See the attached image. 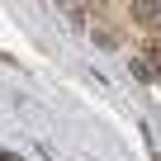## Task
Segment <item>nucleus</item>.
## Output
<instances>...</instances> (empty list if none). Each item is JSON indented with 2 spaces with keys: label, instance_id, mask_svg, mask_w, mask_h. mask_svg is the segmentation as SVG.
<instances>
[{
  "label": "nucleus",
  "instance_id": "f257e3e1",
  "mask_svg": "<svg viewBox=\"0 0 161 161\" xmlns=\"http://www.w3.org/2000/svg\"><path fill=\"white\" fill-rule=\"evenodd\" d=\"M133 19L142 29H161V5H156V0H152V5H133Z\"/></svg>",
  "mask_w": 161,
  "mask_h": 161
}]
</instances>
